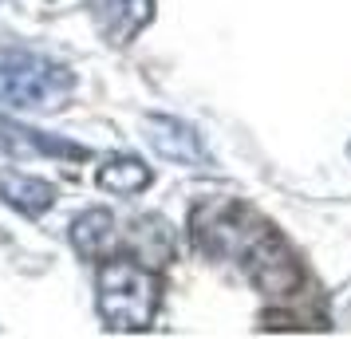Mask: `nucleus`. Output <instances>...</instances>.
Listing matches in <instances>:
<instances>
[{
  "instance_id": "nucleus-1",
  "label": "nucleus",
  "mask_w": 351,
  "mask_h": 339,
  "mask_svg": "<svg viewBox=\"0 0 351 339\" xmlns=\"http://www.w3.org/2000/svg\"><path fill=\"white\" fill-rule=\"evenodd\" d=\"M190 241L213 260H237L265 296H288L300 288V264L280 233L233 197H206L190 213Z\"/></svg>"
},
{
  "instance_id": "nucleus-2",
  "label": "nucleus",
  "mask_w": 351,
  "mask_h": 339,
  "mask_svg": "<svg viewBox=\"0 0 351 339\" xmlns=\"http://www.w3.org/2000/svg\"><path fill=\"white\" fill-rule=\"evenodd\" d=\"M95 307L111 331H146L158 316V276L143 260L111 253L99 260Z\"/></svg>"
},
{
  "instance_id": "nucleus-3",
  "label": "nucleus",
  "mask_w": 351,
  "mask_h": 339,
  "mask_svg": "<svg viewBox=\"0 0 351 339\" xmlns=\"http://www.w3.org/2000/svg\"><path fill=\"white\" fill-rule=\"evenodd\" d=\"M75 91V75L32 51H0V103L16 111H56Z\"/></svg>"
},
{
  "instance_id": "nucleus-4",
  "label": "nucleus",
  "mask_w": 351,
  "mask_h": 339,
  "mask_svg": "<svg viewBox=\"0 0 351 339\" xmlns=\"http://www.w3.org/2000/svg\"><path fill=\"white\" fill-rule=\"evenodd\" d=\"M143 138L150 142V150L166 162H178V166H193V170H206L209 154L197 130L186 127L182 118H170V114H146L143 118Z\"/></svg>"
},
{
  "instance_id": "nucleus-5",
  "label": "nucleus",
  "mask_w": 351,
  "mask_h": 339,
  "mask_svg": "<svg viewBox=\"0 0 351 339\" xmlns=\"http://www.w3.org/2000/svg\"><path fill=\"white\" fill-rule=\"evenodd\" d=\"M0 154H8V158H40V154H51V158H87L83 146L51 138L44 130L20 127V123L4 118V114H0Z\"/></svg>"
},
{
  "instance_id": "nucleus-6",
  "label": "nucleus",
  "mask_w": 351,
  "mask_h": 339,
  "mask_svg": "<svg viewBox=\"0 0 351 339\" xmlns=\"http://www.w3.org/2000/svg\"><path fill=\"white\" fill-rule=\"evenodd\" d=\"M0 201L12 205L24 217H40L56 205V186L36 174H20V170H0Z\"/></svg>"
},
{
  "instance_id": "nucleus-7",
  "label": "nucleus",
  "mask_w": 351,
  "mask_h": 339,
  "mask_svg": "<svg viewBox=\"0 0 351 339\" xmlns=\"http://www.w3.org/2000/svg\"><path fill=\"white\" fill-rule=\"evenodd\" d=\"M71 244L83 260H107L119 244V229L107 210H83L71 221Z\"/></svg>"
},
{
  "instance_id": "nucleus-8",
  "label": "nucleus",
  "mask_w": 351,
  "mask_h": 339,
  "mask_svg": "<svg viewBox=\"0 0 351 339\" xmlns=\"http://www.w3.org/2000/svg\"><path fill=\"white\" fill-rule=\"evenodd\" d=\"M150 20H154V0H111V8H103V32L111 44H127Z\"/></svg>"
},
{
  "instance_id": "nucleus-9",
  "label": "nucleus",
  "mask_w": 351,
  "mask_h": 339,
  "mask_svg": "<svg viewBox=\"0 0 351 339\" xmlns=\"http://www.w3.org/2000/svg\"><path fill=\"white\" fill-rule=\"evenodd\" d=\"M95 181H99V190H107V194H138V190H146L154 181V174L138 158H111L99 166Z\"/></svg>"
}]
</instances>
